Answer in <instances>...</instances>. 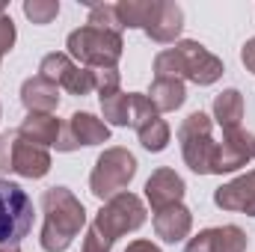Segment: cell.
Instances as JSON below:
<instances>
[{
	"label": "cell",
	"mask_w": 255,
	"mask_h": 252,
	"mask_svg": "<svg viewBox=\"0 0 255 252\" xmlns=\"http://www.w3.org/2000/svg\"><path fill=\"white\" fill-rule=\"evenodd\" d=\"M45 226H42V250L45 252H65L80 229L86 226V208L68 187H51L42 196Z\"/></svg>",
	"instance_id": "obj_1"
},
{
	"label": "cell",
	"mask_w": 255,
	"mask_h": 252,
	"mask_svg": "<svg viewBox=\"0 0 255 252\" xmlns=\"http://www.w3.org/2000/svg\"><path fill=\"white\" fill-rule=\"evenodd\" d=\"M226 65L220 57L205 51L199 42H178L169 51L154 57V77L157 80H193L196 86H211L223 77Z\"/></svg>",
	"instance_id": "obj_2"
},
{
	"label": "cell",
	"mask_w": 255,
	"mask_h": 252,
	"mask_svg": "<svg viewBox=\"0 0 255 252\" xmlns=\"http://www.w3.org/2000/svg\"><path fill=\"white\" fill-rule=\"evenodd\" d=\"M65 54L83 68H116L122 60V33H107V30H95V27H77L68 33L65 39Z\"/></svg>",
	"instance_id": "obj_3"
},
{
	"label": "cell",
	"mask_w": 255,
	"mask_h": 252,
	"mask_svg": "<svg viewBox=\"0 0 255 252\" xmlns=\"http://www.w3.org/2000/svg\"><path fill=\"white\" fill-rule=\"evenodd\" d=\"M136 178V157L128 151V148H104L92 166V175H89V190L95 199L101 202H110L113 196L125 193L128 184Z\"/></svg>",
	"instance_id": "obj_4"
},
{
	"label": "cell",
	"mask_w": 255,
	"mask_h": 252,
	"mask_svg": "<svg viewBox=\"0 0 255 252\" xmlns=\"http://www.w3.org/2000/svg\"><path fill=\"white\" fill-rule=\"evenodd\" d=\"M142 223H145V205H142V199L133 196L130 190H125V193H119V196H113L110 202L101 205V211L95 214V220H92L89 229L98 232L113 247L122 235L136 232Z\"/></svg>",
	"instance_id": "obj_5"
},
{
	"label": "cell",
	"mask_w": 255,
	"mask_h": 252,
	"mask_svg": "<svg viewBox=\"0 0 255 252\" xmlns=\"http://www.w3.org/2000/svg\"><path fill=\"white\" fill-rule=\"evenodd\" d=\"M214 122L202 110L190 113L178 127V142H181V157L196 175H214V157H217V142H214Z\"/></svg>",
	"instance_id": "obj_6"
},
{
	"label": "cell",
	"mask_w": 255,
	"mask_h": 252,
	"mask_svg": "<svg viewBox=\"0 0 255 252\" xmlns=\"http://www.w3.org/2000/svg\"><path fill=\"white\" fill-rule=\"evenodd\" d=\"M33 217L36 211L27 190L0 178V244L21 247V241L33 229Z\"/></svg>",
	"instance_id": "obj_7"
},
{
	"label": "cell",
	"mask_w": 255,
	"mask_h": 252,
	"mask_svg": "<svg viewBox=\"0 0 255 252\" xmlns=\"http://www.w3.org/2000/svg\"><path fill=\"white\" fill-rule=\"evenodd\" d=\"M255 157V136L244 127L235 130H223V139L217 142V157H214V175L223 172H235L241 166H247Z\"/></svg>",
	"instance_id": "obj_8"
},
{
	"label": "cell",
	"mask_w": 255,
	"mask_h": 252,
	"mask_svg": "<svg viewBox=\"0 0 255 252\" xmlns=\"http://www.w3.org/2000/svg\"><path fill=\"white\" fill-rule=\"evenodd\" d=\"M110 139V127L104 125L98 116L92 113H71L68 125H63V133H60V142H57V151H74L80 145H101Z\"/></svg>",
	"instance_id": "obj_9"
},
{
	"label": "cell",
	"mask_w": 255,
	"mask_h": 252,
	"mask_svg": "<svg viewBox=\"0 0 255 252\" xmlns=\"http://www.w3.org/2000/svg\"><path fill=\"white\" fill-rule=\"evenodd\" d=\"M184 178L169 169V166H160L151 172V178L145 181V199L151 205V211H163V208H172V205H181L184 199Z\"/></svg>",
	"instance_id": "obj_10"
},
{
	"label": "cell",
	"mask_w": 255,
	"mask_h": 252,
	"mask_svg": "<svg viewBox=\"0 0 255 252\" xmlns=\"http://www.w3.org/2000/svg\"><path fill=\"white\" fill-rule=\"evenodd\" d=\"M247 232L238 226H217L205 229L187 241L184 252H247Z\"/></svg>",
	"instance_id": "obj_11"
},
{
	"label": "cell",
	"mask_w": 255,
	"mask_h": 252,
	"mask_svg": "<svg viewBox=\"0 0 255 252\" xmlns=\"http://www.w3.org/2000/svg\"><path fill=\"white\" fill-rule=\"evenodd\" d=\"M214 205L223 211H238L255 217V169L214 190Z\"/></svg>",
	"instance_id": "obj_12"
},
{
	"label": "cell",
	"mask_w": 255,
	"mask_h": 252,
	"mask_svg": "<svg viewBox=\"0 0 255 252\" xmlns=\"http://www.w3.org/2000/svg\"><path fill=\"white\" fill-rule=\"evenodd\" d=\"M51 169V154L42 145H33L21 136L12 139V172L21 178H45Z\"/></svg>",
	"instance_id": "obj_13"
},
{
	"label": "cell",
	"mask_w": 255,
	"mask_h": 252,
	"mask_svg": "<svg viewBox=\"0 0 255 252\" xmlns=\"http://www.w3.org/2000/svg\"><path fill=\"white\" fill-rule=\"evenodd\" d=\"M21 101H24L27 113H54L60 107V86L42 74L27 77L21 86Z\"/></svg>",
	"instance_id": "obj_14"
},
{
	"label": "cell",
	"mask_w": 255,
	"mask_h": 252,
	"mask_svg": "<svg viewBox=\"0 0 255 252\" xmlns=\"http://www.w3.org/2000/svg\"><path fill=\"white\" fill-rule=\"evenodd\" d=\"M60 133H63V122L54 116V113H27V119L18 125V136L33 142V145H54L60 142Z\"/></svg>",
	"instance_id": "obj_15"
},
{
	"label": "cell",
	"mask_w": 255,
	"mask_h": 252,
	"mask_svg": "<svg viewBox=\"0 0 255 252\" xmlns=\"http://www.w3.org/2000/svg\"><path fill=\"white\" fill-rule=\"evenodd\" d=\"M181 30H184V9L172 0H160L157 15H154L151 27L145 30V36L157 45H169L181 36Z\"/></svg>",
	"instance_id": "obj_16"
},
{
	"label": "cell",
	"mask_w": 255,
	"mask_h": 252,
	"mask_svg": "<svg viewBox=\"0 0 255 252\" xmlns=\"http://www.w3.org/2000/svg\"><path fill=\"white\" fill-rule=\"evenodd\" d=\"M193 229V214L184 205H172V208H163L154 214V232L160 241L166 244H178L190 235Z\"/></svg>",
	"instance_id": "obj_17"
},
{
	"label": "cell",
	"mask_w": 255,
	"mask_h": 252,
	"mask_svg": "<svg viewBox=\"0 0 255 252\" xmlns=\"http://www.w3.org/2000/svg\"><path fill=\"white\" fill-rule=\"evenodd\" d=\"M211 110H214V122L223 130H235L241 127V119H244V95L238 89H223L214 98Z\"/></svg>",
	"instance_id": "obj_18"
},
{
	"label": "cell",
	"mask_w": 255,
	"mask_h": 252,
	"mask_svg": "<svg viewBox=\"0 0 255 252\" xmlns=\"http://www.w3.org/2000/svg\"><path fill=\"white\" fill-rule=\"evenodd\" d=\"M157 6H160V0H119L116 12H119L122 27H128V30H148L154 15H157Z\"/></svg>",
	"instance_id": "obj_19"
},
{
	"label": "cell",
	"mask_w": 255,
	"mask_h": 252,
	"mask_svg": "<svg viewBox=\"0 0 255 252\" xmlns=\"http://www.w3.org/2000/svg\"><path fill=\"white\" fill-rule=\"evenodd\" d=\"M148 101L154 104L157 113H172L178 110L184 101H187V89H184V80H157L151 83L148 89Z\"/></svg>",
	"instance_id": "obj_20"
},
{
	"label": "cell",
	"mask_w": 255,
	"mask_h": 252,
	"mask_svg": "<svg viewBox=\"0 0 255 252\" xmlns=\"http://www.w3.org/2000/svg\"><path fill=\"white\" fill-rule=\"evenodd\" d=\"M98 101H101V113H104V125L107 127L130 125V95L116 92V95H107V98H98Z\"/></svg>",
	"instance_id": "obj_21"
},
{
	"label": "cell",
	"mask_w": 255,
	"mask_h": 252,
	"mask_svg": "<svg viewBox=\"0 0 255 252\" xmlns=\"http://www.w3.org/2000/svg\"><path fill=\"white\" fill-rule=\"evenodd\" d=\"M169 125L160 119V116H154V119H148L145 125H139L136 127V136H139V142H142V148L145 151H163L166 145H169Z\"/></svg>",
	"instance_id": "obj_22"
},
{
	"label": "cell",
	"mask_w": 255,
	"mask_h": 252,
	"mask_svg": "<svg viewBox=\"0 0 255 252\" xmlns=\"http://www.w3.org/2000/svg\"><path fill=\"white\" fill-rule=\"evenodd\" d=\"M86 6H89V21H86L89 27L107 30V33H122V30H125L113 3H89V0H86Z\"/></svg>",
	"instance_id": "obj_23"
},
{
	"label": "cell",
	"mask_w": 255,
	"mask_h": 252,
	"mask_svg": "<svg viewBox=\"0 0 255 252\" xmlns=\"http://www.w3.org/2000/svg\"><path fill=\"white\" fill-rule=\"evenodd\" d=\"M60 86H63L65 92H71V95H89V92L95 89V71L74 63L65 71V77L60 80Z\"/></svg>",
	"instance_id": "obj_24"
},
{
	"label": "cell",
	"mask_w": 255,
	"mask_h": 252,
	"mask_svg": "<svg viewBox=\"0 0 255 252\" xmlns=\"http://www.w3.org/2000/svg\"><path fill=\"white\" fill-rule=\"evenodd\" d=\"M24 15L33 24L45 27V24H51L60 15V3L57 0H24Z\"/></svg>",
	"instance_id": "obj_25"
},
{
	"label": "cell",
	"mask_w": 255,
	"mask_h": 252,
	"mask_svg": "<svg viewBox=\"0 0 255 252\" xmlns=\"http://www.w3.org/2000/svg\"><path fill=\"white\" fill-rule=\"evenodd\" d=\"M71 65H74V60H71L68 54H48V57L42 60V65H39V74L60 86V80L65 77V71H68Z\"/></svg>",
	"instance_id": "obj_26"
},
{
	"label": "cell",
	"mask_w": 255,
	"mask_h": 252,
	"mask_svg": "<svg viewBox=\"0 0 255 252\" xmlns=\"http://www.w3.org/2000/svg\"><path fill=\"white\" fill-rule=\"evenodd\" d=\"M95 89H98V98H107V95H116L122 92V77L116 68H101L95 71Z\"/></svg>",
	"instance_id": "obj_27"
},
{
	"label": "cell",
	"mask_w": 255,
	"mask_h": 252,
	"mask_svg": "<svg viewBox=\"0 0 255 252\" xmlns=\"http://www.w3.org/2000/svg\"><path fill=\"white\" fill-rule=\"evenodd\" d=\"M15 39H18V30H15V24H12V18H9V15H0V57L12 51Z\"/></svg>",
	"instance_id": "obj_28"
},
{
	"label": "cell",
	"mask_w": 255,
	"mask_h": 252,
	"mask_svg": "<svg viewBox=\"0 0 255 252\" xmlns=\"http://www.w3.org/2000/svg\"><path fill=\"white\" fill-rule=\"evenodd\" d=\"M80 252H110V244L98 235V232H86V238H83V250Z\"/></svg>",
	"instance_id": "obj_29"
},
{
	"label": "cell",
	"mask_w": 255,
	"mask_h": 252,
	"mask_svg": "<svg viewBox=\"0 0 255 252\" xmlns=\"http://www.w3.org/2000/svg\"><path fill=\"white\" fill-rule=\"evenodd\" d=\"M9 169H12V139H9V133H3L0 136V175Z\"/></svg>",
	"instance_id": "obj_30"
},
{
	"label": "cell",
	"mask_w": 255,
	"mask_h": 252,
	"mask_svg": "<svg viewBox=\"0 0 255 252\" xmlns=\"http://www.w3.org/2000/svg\"><path fill=\"white\" fill-rule=\"evenodd\" d=\"M241 63H244L247 71H253L255 74V36L253 39H247V45L241 48Z\"/></svg>",
	"instance_id": "obj_31"
},
{
	"label": "cell",
	"mask_w": 255,
	"mask_h": 252,
	"mask_svg": "<svg viewBox=\"0 0 255 252\" xmlns=\"http://www.w3.org/2000/svg\"><path fill=\"white\" fill-rule=\"evenodd\" d=\"M125 252H160V247L151 244V241H130L125 247Z\"/></svg>",
	"instance_id": "obj_32"
},
{
	"label": "cell",
	"mask_w": 255,
	"mask_h": 252,
	"mask_svg": "<svg viewBox=\"0 0 255 252\" xmlns=\"http://www.w3.org/2000/svg\"><path fill=\"white\" fill-rule=\"evenodd\" d=\"M0 252H21V247H12V244H0Z\"/></svg>",
	"instance_id": "obj_33"
},
{
	"label": "cell",
	"mask_w": 255,
	"mask_h": 252,
	"mask_svg": "<svg viewBox=\"0 0 255 252\" xmlns=\"http://www.w3.org/2000/svg\"><path fill=\"white\" fill-rule=\"evenodd\" d=\"M0 15H6V3L3 0H0Z\"/></svg>",
	"instance_id": "obj_34"
}]
</instances>
